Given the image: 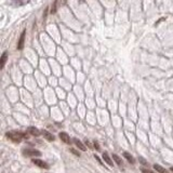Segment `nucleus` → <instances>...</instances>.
Wrapping results in <instances>:
<instances>
[{
	"mask_svg": "<svg viewBox=\"0 0 173 173\" xmlns=\"http://www.w3.org/2000/svg\"><path fill=\"white\" fill-rule=\"evenodd\" d=\"M33 163L36 164L37 167L42 169H49V164L47 162H45L43 160H40V159H33Z\"/></svg>",
	"mask_w": 173,
	"mask_h": 173,
	"instance_id": "3",
	"label": "nucleus"
},
{
	"mask_svg": "<svg viewBox=\"0 0 173 173\" xmlns=\"http://www.w3.org/2000/svg\"><path fill=\"white\" fill-rule=\"evenodd\" d=\"M140 160H141V163H142V164H147V162H146L143 158H140Z\"/></svg>",
	"mask_w": 173,
	"mask_h": 173,
	"instance_id": "18",
	"label": "nucleus"
},
{
	"mask_svg": "<svg viewBox=\"0 0 173 173\" xmlns=\"http://www.w3.org/2000/svg\"><path fill=\"white\" fill-rule=\"evenodd\" d=\"M28 132H29L31 135H35V136H39L40 133H41L39 130L37 128H35V127H29V128H28Z\"/></svg>",
	"mask_w": 173,
	"mask_h": 173,
	"instance_id": "6",
	"label": "nucleus"
},
{
	"mask_svg": "<svg viewBox=\"0 0 173 173\" xmlns=\"http://www.w3.org/2000/svg\"><path fill=\"white\" fill-rule=\"evenodd\" d=\"M170 170H171V171H172V172H173V167H172V168H171V169H170Z\"/></svg>",
	"mask_w": 173,
	"mask_h": 173,
	"instance_id": "19",
	"label": "nucleus"
},
{
	"mask_svg": "<svg viewBox=\"0 0 173 173\" xmlns=\"http://www.w3.org/2000/svg\"><path fill=\"white\" fill-rule=\"evenodd\" d=\"M7 138H10L11 141L13 142H21V140L23 138H25V135L21 132H17V131H10V132H7Z\"/></svg>",
	"mask_w": 173,
	"mask_h": 173,
	"instance_id": "1",
	"label": "nucleus"
},
{
	"mask_svg": "<svg viewBox=\"0 0 173 173\" xmlns=\"http://www.w3.org/2000/svg\"><path fill=\"white\" fill-rule=\"evenodd\" d=\"M24 155L28 156V157H39V156H41V153L36 149H25Z\"/></svg>",
	"mask_w": 173,
	"mask_h": 173,
	"instance_id": "2",
	"label": "nucleus"
},
{
	"mask_svg": "<svg viewBox=\"0 0 173 173\" xmlns=\"http://www.w3.org/2000/svg\"><path fill=\"white\" fill-rule=\"evenodd\" d=\"M103 159L106 161L107 164H109V166H114V163H113V161H112V159H110V157H109L108 154L106 153V152H104L103 153Z\"/></svg>",
	"mask_w": 173,
	"mask_h": 173,
	"instance_id": "9",
	"label": "nucleus"
},
{
	"mask_svg": "<svg viewBox=\"0 0 173 173\" xmlns=\"http://www.w3.org/2000/svg\"><path fill=\"white\" fill-rule=\"evenodd\" d=\"M71 153L74 154V155H76V156H78V157H79V156H80V154L78 153L77 150H75V149H71Z\"/></svg>",
	"mask_w": 173,
	"mask_h": 173,
	"instance_id": "16",
	"label": "nucleus"
},
{
	"mask_svg": "<svg viewBox=\"0 0 173 173\" xmlns=\"http://www.w3.org/2000/svg\"><path fill=\"white\" fill-rule=\"evenodd\" d=\"M94 147H95V148H96V149H100V146H99V145H98V142H95V141H94Z\"/></svg>",
	"mask_w": 173,
	"mask_h": 173,
	"instance_id": "17",
	"label": "nucleus"
},
{
	"mask_svg": "<svg viewBox=\"0 0 173 173\" xmlns=\"http://www.w3.org/2000/svg\"><path fill=\"white\" fill-rule=\"evenodd\" d=\"M113 158H114V160L116 161V163L118 164V166H122V161H121V159H120V157L119 156H117V155H113Z\"/></svg>",
	"mask_w": 173,
	"mask_h": 173,
	"instance_id": "13",
	"label": "nucleus"
},
{
	"mask_svg": "<svg viewBox=\"0 0 173 173\" xmlns=\"http://www.w3.org/2000/svg\"><path fill=\"white\" fill-rule=\"evenodd\" d=\"M7 59H8V52H5V53L2 54V56H1V61H0V68H3V67H5Z\"/></svg>",
	"mask_w": 173,
	"mask_h": 173,
	"instance_id": "7",
	"label": "nucleus"
},
{
	"mask_svg": "<svg viewBox=\"0 0 173 173\" xmlns=\"http://www.w3.org/2000/svg\"><path fill=\"white\" fill-rule=\"evenodd\" d=\"M73 141H74V143L76 144V146H77L78 148L81 149V150H85V146H84L83 144L81 143V141H79L78 138H74Z\"/></svg>",
	"mask_w": 173,
	"mask_h": 173,
	"instance_id": "8",
	"label": "nucleus"
},
{
	"mask_svg": "<svg viewBox=\"0 0 173 173\" xmlns=\"http://www.w3.org/2000/svg\"><path fill=\"white\" fill-rule=\"evenodd\" d=\"M42 135H43V138H45L48 141H54V136L51 133H49L48 131H42Z\"/></svg>",
	"mask_w": 173,
	"mask_h": 173,
	"instance_id": "11",
	"label": "nucleus"
},
{
	"mask_svg": "<svg viewBox=\"0 0 173 173\" xmlns=\"http://www.w3.org/2000/svg\"><path fill=\"white\" fill-rule=\"evenodd\" d=\"M25 35H26V31H23L22 35L20 37V40H19V43H17V49L19 50H22L23 49V45H24V40H25Z\"/></svg>",
	"mask_w": 173,
	"mask_h": 173,
	"instance_id": "4",
	"label": "nucleus"
},
{
	"mask_svg": "<svg viewBox=\"0 0 173 173\" xmlns=\"http://www.w3.org/2000/svg\"><path fill=\"white\" fill-rule=\"evenodd\" d=\"M154 169H155L158 173H169L166 169L162 168V167H161V166H159V164H154Z\"/></svg>",
	"mask_w": 173,
	"mask_h": 173,
	"instance_id": "10",
	"label": "nucleus"
},
{
	"mask_svg": "<svg viewBox=\"0 0 173 173\" xmlns=\"http://www.w3.org/2000/svg\"><path fill=\"white\" fill-rule=\"evenodd\" d=\"M59 135V138H61V140H62L64 143H66V144L70 143V138H69V135L67 133H65V132H61Z\"/></svg>",
	"mask_w": 173,
	"mask_h": 173,
	"instance_id": "5",
	"label": "nucleus"
},
{
	"mask_svg": "<svg viewBox=\"0 0 173 173\" xmlns=\"http://www.w3.org/2000/svg\"><path fill=\"white\" fill-rule=\"evenodd\" d=\"M56 5H57V0H55L53 2V7L51 8V13H55L56 12Z\"/></svg>",
	"mask_w": 173,
	"mask_h": 173,
	"instance_id": "14",
	"label": "nucleus"
},
{
	"mask_svg": "<svg viewBox=\"0 0 173 173\" xmlns=\"http://www.w3.org/2000/svg\"><path fill=\"white\" fill-rule=\"evenodd\" d=\"M124 156L126 157V159H128V160H129V161H130L131 163H134V162H135V160H134L133 156H132V155H130L129 153H127V152H124Z\"/></svg>",
	"mask_w": 173,
	"mask_h": 173,
	"instance_id": "12",
	"label": "nucleus"
},
{
	"mask_svg": "<svg viewBox=\"0 0 173 173\" xmlns=\"http://www.w3.org/2000/svg\"><path fill=\"white\" fill-rule=\"evenodd\" d=\"M142 173H156V172H154V171H152V170H148V169L143 168L142 169Z\"/></svg>",
	"mask_w": 173,
	"mask_h": 173,
	"instance_id": "15",
	"label": "nucleus"
}]
</instances>
